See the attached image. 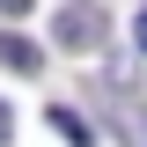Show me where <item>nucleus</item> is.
<instances>
[{
	"label": "nucleus",
	"instance_id": "f257e3e1",
	"mask_svg": "<svg viewBox=\"0 0 147 147\" xmlns=\"http://www.w3.org/2000/svg\"><path fill=\"white\" fill-rule=\"evenodd\" d=\"M52 22H59V44H66V52H103V37H110V22H103L96 0H66Z\"/></svg>",
	"mask_w": 147,
	"mask_h": 147
},
{
	"label": "nucleus",
	"instance_id": "f03ea898",
	"mask_svg": "<svg viewBox=\"0 0 147 147\" xmlns=\"http://www.w3.org/2000/svg\"><path fill=\"white\" fill-rule=\"evenodd\" d=\"M0 66H15V74H37V44L15 30H0Z\"/></svg>",
	"mask_w": 147,
	"mask_h": 147
},
{
	"label": "nucleus",
	"instance_id": "7ed1b4c3",
	"mask_svg": "<svg viewBox=\"0 0 147 147\" xmlns=\"http://www.w3.org/2000/svg\"><path fill=\"white\" fill-rule=\"evenodd\" d=\"M52 132H66V140H88V118H81V110H66V103H59V110H52Z\"/></svg>",
	"mask_w": 147,
	"mask_h": 147
},
{
	"label": "nucleus",
	"instance_id": "20e7f679",
	"mask_svg": "<svg viewBox=\"0 0 147 147\" xmlns=\"http://www.w3.org/2000/svg\"><path fill=\"white\" fill-rule=\"evenodd\" d=\"M0 15H30V0H0Z\"/></svg>",
	"mask_w": 147,
	"mask_h": 147
},
{
	"label": "nucleus",
	"instance_id": "39448f33",
	"mask_svg": "<svg viewBox=\"0 0 147 147\" xmlns=\"http://www.w3.org/2000/svg\"><path fill=\"white\" fill-rule=\"evenodd\" d=\"M7 132H15V110H7V103H0V140H7Z\"/></svg>",
	"mask_w": 147,
	"mask_h": 147
},
{
	"label": "nucleus",
	"instance_id": "423d86ee",
	"mask_svg": "<svg viewBox=\"0 0 147 147\" xmlns=\"http://www.w3.org/2000/svg\"><path fill=\"white\" fill-rule=\"evenodd\" d=\"M132 37H140V52H147V7H140V22H132Z\"/></svg>",
	"mask_w": 147,
	"mask_h": 147
}]
</instances>
